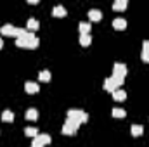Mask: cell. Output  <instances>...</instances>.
Segmentation results:
<instances>
[{
  "label": "cell",
  "mask_w": 149,
  "mask_h": 147,
  "mask_svg": "<svg viewBox=\"0 0 149 147\" xmlns=\"http://www.w3.org/2000/svg\"><path fill=\"white\" fill-rule=\"evenodd\" d=\"M16 45L17 47H26V49H35V47H38V38L31 31H28L24 37L16 40Z\"/></svg>",
  "instance_id": "cell-1"
},
{
  "label": "cell",
  "mask_w": 149,
  "mask_h": 147,
  "mask_svg": "<svg viewBox=\"0 0 149 147\" xmlns=\"http://www.w3.org/2000/svg\"><path fill=\"white\" fill-rule=\"evenodd\" d=\"M68 119H71L76 125H80V123H85V121L88 119V116H87L81 109H70L68 111Z\"/></svg>",
  "instance_id": "cell-2"
},
{
  "label": "cell",
  "mask_w": 149,
  "mask_h": 147,
  "mask_svg": "<svg viewBox=\"0 0 149 147\" xmlns=\"http://www.w3.org/2000/svg\"><path fill=\"white\" fill-rule=\"evenodd\" d=\"M78 126H80V125H76L74 121H71V119H66V123L63 125V133H66V135H73L74 132L78 130Z\"/></svg>",
  "instance_id": "cell-3"
},
{
  "label": "cell",
  "mask_w": 149,
  "mask_h": 147,
  "mask_svg": "<svg viewBox=\"0 0 149 147\" xmlns=\"http://www.w3.org/2000/svg\"><path fill=\"white\" fill-rule=\"evenodd\" d=\"M113 74H118V76H123V78H125V74H127V66H125L123 62H116L114 68H113Z\"/></svg>",
  "instance_id": "cell-4"
},
{
  "label": "cell",
  "mask_w": 149,
  "mask_h": 147,
  "mask_svg": "<svg viewBox=\"0 0 149 147\" xmlns=\"http://www.w3.org/2000/svg\"><path fill=\"white\" fill-rule=\"evenodd\" d=\"M24 90H26L28 94H37L38 90H40V87H38V83H33V81H26V83H24Z\"/></svg>",
  "instance_id": "cell-5"
},
{
  "label": "cell",
  "mask_w": 149,
  "mask_h": 147,
  "mask_svg": "<svg viewBox=\"0 0 149 147\" xmlns=\"http://www.w3.org/2000/svg\"><path fill=\"white\" fill-rule=\"evenodd\" d=\"M116 87H118V85H116V81L113 80V76L111 78H106V81H104V88H106L108 92H114Z\"/></svg>",
  "instance_id": "cell-6"
},
{
  "label": "cell",
  "mask_w": 149,
  "mask_h": 147,
  "mask_svg": "<svg viewBox=\"0 0 149 147\" xmlns=\"http://www.w3.org/2000/svg\"><path fill=\"white\" fill-rule=\"evenodd\" d=\"M88 17H90L92 21H99V19L102 17V12H101L99 9H90V10H88Z\"/></svg>",
  "instance_id": "cell-7"
},
{
  "label": "cell",
  "mask_w": 149,
  "mask_h": 147,
  "mask_svg": "<svg viewBox=\"0 0 149 147\" xmlns=\"http://www.w3.org/2000/svg\"><path fill=\"white\" fill-rule=\"evenodd\" d=\"M113 26H114L116 30H125V28H127V21H125L123 17H116V19L113 21Z\"/></svg>",
  "instance_id": "cell-8"
},
{
  "label": "cell",
  "mask_w": 149,
  "mask_h": 147,
  "mask_svg": "<svg viewBox=\"0 0 149 147\" xmlns=\"http://www.w3.org/2000/svg\"><path fill=\"white\" fill-rule=\"evenodd\" d=\"M90 23H85V21H81L80 23V31H81V35H90Z\"/></svg>",
  "instance_id": "cell-9"
},
{
  "label": "cell",
  "mask_w": 149,
  "mask_h": 147,
  "mask_svg": "<svg viewBox=\"0 0 149 147\" xmlns=\"http://www.w3.org/2000/svg\"><path fill=\"white\" fill-rule=\"evenodd\" d=\"M142 61H146L149 62V42H144V45H142Z\"/></svg>",
  "instance_id": "cell-10"
},
{
  "label": "cell",
  "mask_w": 149,
  "mask_h": 147,
  "mask_svg": "<svg viewBox=\"0 0 149 147\" xmlns=\"http://www.w3.org/2000/svg\"><path fill=\"white\" fill-rule=\"evenodd\" d=\"M35 139H37L38 142H42L43 146H45V144H50V135H47V133H38Z\"/></svg>",
  "instance_id": "cell-11"
},
{
  "label": "cell",
  "mask_w": 149,
  "mask_h": 147,
  "mask_svg": "<svg viewBox=\"0 0 149 147\" xmlns=\"http://www.w3.org/2000/svg\"><path fill=\"white\" fill-rule=\"evenodd\" d=\"M54 16H57V17H64V16H66V9H64L63 5H56V7H54Z\"/></svg>",
  "instance_id": "cell-12"
},
{
  "label": "cell",
  "mask_w": 149,
  "mask_h": 147,
  "mask_svg": "<svg viewBox=\"0 0 149 147\" xmlns=\"http://www.w3.org/2000/svg\"><path fill=\"white\" fill-rule=\"evenodd\" d=\"M125 97H127L125 90H114L113 92V99L114 101H125Z\"/></svg>",
  "instance_id": "cell-13"
},
{
  "label": "cell",
  "mask_w": 149,
  "mask_h": 147,
  "mask_svg": "<svg viewBox=\"0 0 149 147\" xmlns=\"http://www.w3.org/2000/svg\"><path fill=\"white\" fill-rule=\"evenodd\" d=\"M38 26H40V23H38L37 19H33V17H31V19H28V30H30L31 33H33L35 30H38Z\"/></svg>",
  "instance_id": "cell-14"
},
{
  "label": "cell",
  "mask_w": 149,
  "mask_h": 147,
  "mask_svg": "<svg viewBox=\"0 0 149 147\" xmlns=\"http://www.w3.org/2000/svg\"><path fill=\"white\" fill-rule=\"evenodd\" d=\"M127 7V0H116L114 3H113V9L114 10H123Z\"/></svg>",
  "instance_id": "cell-15"
},
{
  "label": "cell",
  "mask_w": 149,
  "mask_h": 147,
  "mask_svg": "<svg viewBox=\"0 0 149 147\" xmlns=\"http://www.w3.org/2000/svg\"><path fill=\"white\" fill-rule=\"evenodd\" d=\"M2 119H3V121H9V123H10V121L14 119V114H12V111L5 109L3 112H2Z\"/></svg>",
  "instance_id": "cell-16"
},
{
  "label": "cell",
  "mask_w": 149,
  "mask_h": 147,
  "mask_svg": "<svg viewBox=\"0 0 149 147\" xmlns=\"http://www.w3.org/2000/svg\"><path fill=\"white\" fill-rule=\"evenodd\" d=\"M37 118H38V111L37 109H33V107H31V109L26 111V119H33V121H35Z\"/></svg>",
  "instance_id": "cell-17"
},
{
  "label": "cell",
  "mask_w": 149,
  "mask_h": 147,
  "mask_svg": "<svg viewBox=\"0 0 149 147\" xmlns=\"http://www.w3.org/2000/svg\"><path fill=\"white\" fill-rule=\"evenodd\" d=\"M24 133H26L28 137H33V139H35V137L38 135V130L35 128V126H28V128L24 130Z\"/></svg>",
  "instance_id": "cell-18"
},
{
  "label": "cell",
  "mask_w": 149,
  "mask_h": 147,
  "mask_svg": "<svg viewBox=\"0 0 149 147\" xmlns=\"http://www.w3.org/2000/svg\"><path fill=\"white\" fill-rule=\"evenodd\" d=\"M80 43H81L83 47L90 45V43H92V38H90V35H81V37H80Z\"/></svg>",
  "instance_id": "cell-19"
},
{
  "label": "cell",
  "mask_w": 149,
  "mask_h": 147,
  "mask_svg": "<svg viewBox=\"0 0 149 147\" xmlns=\"http://www.w3.org/2000/svg\"><path fill=\"white\" fill-rule=\"evenodd\" d=\"M38 78H40L42 81H49V80H50V71H47V69L40 71V74H38Z\"/></svg>",
  "instance_id": "cell-20"
},
{
  "label": "cell",
  "mask_w": 149,
  "mask_h": 147,
  "mask_svg": "<svg viewBox=\"0 0 149 147\" xmlns=\"http://www.w3.org/2000/svg\"><path fill=\"white\" fill-rule=\"evenodd\" d=\"M111 114L114 116V118H125V114H127V112H125L123 109H120V107H114Z\"/></svg>",
  "instance_id": "cell-21"
},
{
  "label": "cell",
  "mask_w": 149,
  "mask_h": 147,
  "mask_svg": "<svg viewBox=\"0 0 149 147\" xmlns=\"http://www.w3.org/2000/svg\"><path fill=\"white\" fill-rule=\"evenodd\" d=\"M132 133H134L135 137H139V135L142 133V126H141V125H134V126H132Z\"/></svg>",
  "instance_id": "cell-22"
},
{
  "label": "cell",
  "mask_w": 149,
  "mask_h": 147,
  "mask_svg": "<svg viewBox=\"0 0 149 147\" xmlns=\"http://www.w3.org/2000/svg\"><path fill=\"white\" fill-rule=\"evenodd\" d=\"M113 80L116 81V85H118V87H120V85L123 83V76H118V74H113Z\"/></svg>",
  "instance_id": "cell-23"
},
{
  "label": "cell",
  "mask_w": 149,
  "mask_h": 147,
  "mask_svg": "<svg viewBox=\"0 0 149 147\" xmlns=\"http://www.w3.org/2000/svg\"><path fill=\"white\" fill-rule=\"evenodd\" d=\"M31 147H43V144H42V142H38L37 139H33V142H31Z\"/></svg>",
  "instance_id": "cell-24"
},
{
  "label": "cell",
  "mask_w": 149,
  "mask_h": 147,
  "mask_svg": "<svg viewBox=\"0 0 149 147\" xmlns=\"http://www.w3.org/2000/svg\"><path fill=\"white\" fill-rule=\"evenodd\" d=\"M2 45H3V42H2V38H0V49H2Z\"/></svg>",
  "instance_id": "cell-25"
}]
</instances>
